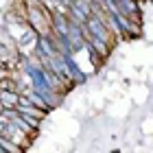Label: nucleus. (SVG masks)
Instances as JSON below:
<instances>
[{"label": "nucleus", "mask_w": 153, "mask_h": 153, "mask_svg": "<svg viewBox=\"0 0 153 153\" xmlns=\"http://www.w3.org/2000/svg\"><path fill=\"white\" fill-rule=\"evenodd\" d=\"M109 153H120V149H114V151H109Z\"/></svg>", "instance_id": "obj_1"}]
</instances>
